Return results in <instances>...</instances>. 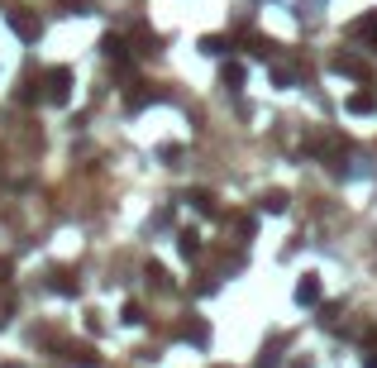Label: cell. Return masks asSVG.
<instances>
[{
    "instance_id": "6da1fadb",
    "label": "cell",
    "mask_w": 377,
    "mask_h": 368,
    "mask_svg": "<svg viewBox=\"0 0 377 368\" xmlns=\"http://www.w3.org/2000/svg\"><path fill=\"white\" fill-rule=\"evenodd\" d=\"M43 86H48V101H53V106H67V96H72V67H48Z\"/></svg>"
},
{
    "instance_id": "7a4b0ae2",
    "label": "cell",
    "mask_w": 377,
    "mask_h": 368,
    "mask_svg": "<svg viewBox=\"0 0 377 368\" xmlns=\"http://www.w3.org/2000/svg\"><path fill=\"white\" fill-rule=\"evenodd\" d=\"M5 19H10V29H15L24 44H38V34H43V19H38V15H29V10H19V5H15Z\"/></svg>"
},
{
    "instance_id": "3957f363",
    "label": "cell",
    "mask_w": 377,
    "mask_h": 368,
    "mask_svg": "<svg viewBox=\"0 0 377 368\" xmlns=\"http://www.w3.org/2000/svg\"><path fill=\"white\" fill-rule=\"evenodd\" d=\"M320 297H325V287H320V272H306V277L296 282V302H301V306H315Z\"/></svg>"
},
{
    "instance_id": "277c9868",
    "label": "cell",
    "mask_w": 377,
    "mask_h": 368,
    "mask_svg": "<svg viewBox=\"0 0 377 368\" xmlns=\"http://www.w3.org/2000/svg\"><path fill=\"white\" fill-rule=\"evenodd\" d=\"M100 48H105V58H110L115 67H125V63H129V44L120 39V34H105V39H100Z\"/></svg>"
},
{
    "instance_id": "5b68a950",
    "label": "cell",
    "mask_w": 377,
    "mask_h": 368,
    "mask_svg": "<svg viewBox=\"0 0 377 368\" xmlns=\"http://www.w3.org/2000/svg\"><path fill=\"white\" fill-rule=\"evenodd\" d=\"M334 72H344V77H368V67H363L353 53H339V58H334Z\"/></svg>"
},
{
    "instance_id": "8992f818",
    "label": "cell",
    "mask_w": 377,
    "mask_h": 368,
    "mask_svg": "<svg viewBox=\"0 0 377 368\" xmlns=\"http://www.w3.org/2000/svg\"><path fill=\"white\" fill-rule=\"evenodd\" d=\"M282 344H286V335L272 339V344H267V349L258 354V368H277V364H282Z\"/></svg>"
},
{
    "instance_id": "52a82bcc",
    "label": "cell",
    "mask_w": 377,
    "mask_h": 368,
    "mask_svg": "<svg viewBox=\"0 0 377 368\" xmlns=\"http://www.w3.org/2000/svg\"><path fill=\"white\" fill-rule=\"evenodd\" d=\"M348 111H353V115H373L377 96H373V91H353V96H348Z\"/></svg>"
},
{
    "instance_id": "ba28073f",
    "label": "cell",
    "mask_w": 377,
    "mask_h": 368,
    "mask_svg": "<svg viewBox=\"0 0 377 368\" xmlns=\"http://www.w3.org/2000/svg\"><path fill=\"white\" fill-rule=\"evenodd\" d=\"M143 277H148L157 292H172V277H167V268H162V263H148V268H143Z\"/></svg>"
},
{
    "instance_id": "9c48e42d",
    "label": "cell",
    "mask_w": 377,
    "mask_h": 368,
    "mask_svg": "<svg viewBox=\"0 0 377 368\" xmlns=\"http://www.w3.org/2000/svg\"><path fill=\"white\" fill-rule=\"evenodd\" d=\"M53 287H58V292H67V297H72V292L81 287V277H77V272H72V268H58V272H53Z\"/></svg>"
},
{
    "instance_id": "30bf717a",
    "label": "cell",
    "mask_w": 377,
    "mask_h": 368,
    "mask_svg": "<svg viewBox=\"0 0 377 368\" xmlns=\"http://www.w3.org/2000/svg\"><path fill=\"white\" fill-rule=\"evenodd\" d=\"M148 101H157V91H153V86H143V81H139V91H129V96H125V106H129V111H143Z\"/></svg>"
},
{
    "instance_id": "8fae6325",
    "label": "cell",
    "mask_w": 377,
    "mask_h": 368,
    "mask_svg": "<svg viewBox=\"0 0 377 368\" xmlns=\"http://www.w3.org/2000/svg\"><path fill=\"white\" fill-rule=\"evenodd\" d=\"M258 206H263L267 215H282V210H286V192H277V187H272V192H263V201H258Z\"/></svg>"
},
{
    "instance_id": "7c38bea8",
    "label": "cell",
    "mask_w": 377,
    "mask_h": 368,
    "mask_svg": "<svg viewBox=\"0 0 377 368\" xmlns=\"http://www.w3.org/2000/svg\"><path fill=\"white\" fill-rule=\"evenodd\" d=\"M348 34H353V39H373V44H377V15L353 19V29H348Z\"/></svg>"
},
{
    "instance_id": "4fadbf2b",
    "label": "cell",
    "mask_w": 377,
    "mask_h": 368,
    "mask_svg": "<svg viewBox=\"0 0 377 368\" xmlns=\"http://www.w3.org/2000/svg\"><path fill=\"white\" fill-rule=\"evenodd\" d=\"M187 201H191L196 210H201V215H215V196H210V192H191Z\"/></svg>"
},
{
    "instance_id": "5bb4252c",
    "label": "cell",
    "mask_w": 377,
    "mask_h": 368,
    "mask_svg": "<svg viewBox=\"0 0 377 368\" xmlns=\"http://www.w3.org/2000/svg\"><path fill=\"white\" fill-rule=\"evenodd\" d=\"M134 44H139V53H157V48H162V39H157V34H148V29L134 34Z\"/></svg>"
},
{
    "instance_id": "9a60e30c",
    "label": "cell",
    "mask_w": 377,
    "mask_h": 368,
    "mask_svg": "<svg viewBox=\"0 0 377 368\" xmlns=\"http://www.w3.org/2000/svg\"><path fill=\"white\" fill-rule=\"evenodd\" d=\"M177 244H182V254H187V258H196V254H201V235H196V230H187V235H182Z\"/></svg>"
},
{
    "instance_id": "2e32d148",
    "label": "cell",
    "mask_w": 377,
    "mask_h": 368,
    "mask_svg": "<svg viewBox=\"0 0 377 368\" xmlns=\"http://www.w3.org/2000/svg\"><path fill=\"white\" fill-rule=\"evenodd\" d=\"M239 81H244V67H239V63H229V67H224V86H229V91H234Z\"/></svg>"
},
{
    "instance_id": "e0dca14e",
    "label": "cell",
    "mask_w": 377,
    "mask_h": 368,
    "mask_svg": "<svg viewBox=\"0 0 377 368\" xmlns=\"http://www.w3.org/2000/svg\"><path fill=\"white\" fill-rule=\"evenodd\" d=\"M182 335L196 339V344H205V325H201V320H191V325H182Z\"/></svg>"
},
{
    "instance_id": "ac0fdd59",
    "label": "cell",
    "mask_w": 377,
    "mask_h": 368,
    "mask_svg": "<svg viewBox=\"0 0 377 368\" xmlns=\"http://www.w3.org/2000/svg\"><path fill=\"white\" fill-rule=\"evenodd\" d=\"M224 44H229V39H220V34H210V39H201V48H205V53H224Z\"/></svg>"
},
{
    "instance_id": "d6986e66",
    "label": "cell",
    "mask_w": 377,
    "mask_h": 368,
    "mask_svg": "<svg viewBox=\"0 0 377 368\" xmlns=\"http://www.w3.org/2000/svg\"><path fill=\"white\" fill-rule=\"evenodd\" d=\"M0 282H10V258H0Z\"/></svg>"
},
{
    "instance_id": "ffe728a7",
    "label": "cell",
    "mask_w": 377,
    "mask_h": 368,
    "mask_svg": "<svg viewBox=\"0 0 377 368\" xmlns=\"http://www.w3.org/2000/svg\"><path fill=\"white\" fill-rule=\"evenodd\" d=\"M363 339H368V344H377V325H368V330H363Z\"/></svg>"
},
{
    "instance_id": "44dd1931",
    "label": "cell",
    "mask_w": 377,
    "mask_h": 368,
    "mask_svg": "<svg viewBox=\"0 0 377 368\" xmlns=\"http://www.w3.org/2000/svg\"><path fill=\"white\" fill-rule=\"evenodd\" d=\"M363 368H377V354H368V359H363Z\"/></svg>"
},
{
    "instance_id": "7402d4cb",
    "label": "cell",
    "mask_w": 377,
    "mask_h": 368,
    "mask_svg": "<svg viewBox=\"0 0 377 368\" xmlns=\"http://www.w3.org/2000/svg\"><path fill=\"white\" fill-rule=\"evenodd\" d=\"M291 368H311V359H296V364H291Z\"/></svg>"
}]
</instances>
